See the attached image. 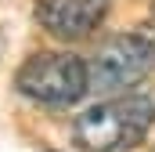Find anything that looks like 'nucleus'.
<instances>
[{
    "label": "nucleus",
    "instance_id": "obj_2",
    "mask_svg": "<svg viewBox=\"0 0 155 152\" xmlns=\"http://www.w3.org/2000/svg\"><path fill=\"white\" fill-rule=\"evenodd\" d=\"M15 87L40 105H76L90 91V73L72 51H36L15 73Z\"/></svg>",
    "mask_w": 155,
    "mask_h": 152
},
{
    "label": "nucleus",
    "instance_id": "obj_4",
    "mask_svg": "<svg viewBox=\"0 0 155 152\" xmlns=\"http://www.w3.org/2000/svg\"><path fill=\"white\" fill-rule=\"evenodd\" d=\"M108 15V0H36V22L58 40L90 36Z\"/></svg>",
    "mask_w": 155,
    "mask_h": 152
},
{
    "label": "nucleus",
    "instance_id": "obj_5",
    "mask_svg": "<svg viewBox=\"0 0 155 152\" xmlns=\"http://www.w3.org/2000/svg\"><path fill=\"white\" fill-rule=\"evenodd\" d=\"M137 33L144 36V43H148V51H152V62H155V18H152V22H144V26H141Z\"/></svg>",
    "mask_w": 155,
    "mask_h": 152
},
{
    "label": "nucleus",
    "instance_id": "obj_1",
    "mask_svg": "<svg viewBox=\"0 0 155 152\" xmlns=\"http://www.w3.org/2000/svg\"><path fill=\"white\" fill-rule=\"evenodd\" d=\"M155 123V98L141 91L116 94L101 105H90L72 123L76 152H134Z\"/></svg>",
    "mask_w": 155,
    "mask_h": 152
},
{
    "label": "nucleus",
    "instance_id": "obj_3",
    "mask_svg": "<svg viewBox=\"0 0 155 152\" xmlns=\"http://www.w3.org/2000/svg\"><path fill=\"white\" fill-rule=\"evenodd\" d=\"M155 69L152 62V51L144 36L134 29V33H119V36H108L97 51L94 58L87 62V73H90V87L94 91H126L134 83H141L144 76Z\"/></svg>",
    "mask_w": 155,
    "mask_h": 152
}]
</instances>
